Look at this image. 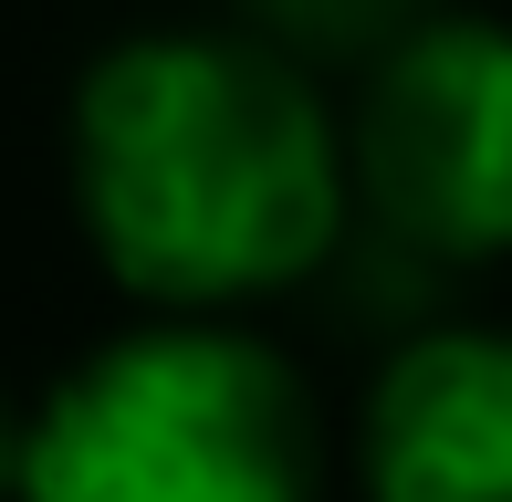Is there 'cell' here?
Masks as SVG:
<instances>
[{
	"label": "cell",
	"instance_id": "cell-5",
	"mask_svg": "<svg viewBox=\"0 0 512 502\" xmlns=\"http://www.w3.org/2000/svg\"><path fill=\"white\" fill-rule=\"evenodd\" d=\"M450 0H230V32H251L262 53H283L293 74H366L387 42H408L418 21H439Z\"/></svg>",
	"mask_w": 512,
	"mask_h": 502
},
{
	"label": "cell",
	"instance_id": "cell-6",
	"mask_svg": "<svg viewBox=\"0 0 512 502\" xmlns=\"http://www.w3.org/2000/svg\"><path fill=\"white\" fill-rule=\"evenodd\" d=\"M11 471H21V408L0 398V502H11Z\"/></svg>",
	"mask_w": 512,
	"mask_h": 502
},
{
	"label": "cell",
	"instance_id": "cell-4",
	"mask_svg": "<svg viewBox=\"0 0 512 502\" xmlns=\"http://www.w3.org/2000/svg\"><path fill=\"white\" fill-rule=\"evenodd\" d=\"M366 502H512V325H418L356 408Z\"/></svg>",
	"mask_w": 512,
	"mask_h": 502
},
{
	"label": "cell",
	"instance_id": "cell-2",
	"mask_svg": "<svg viewBox=\"0 0 512 502\" xmlns=\"http://www.w3.org/2000/svg\"><path fill=\"white\" fill-rule=\"evenodd\" d=\"M11 502H324V408L241 314H147L21 408Z\"/></svg>",
	"mask_w": 512,
	"mask_h": 502
},
{
	"label": "cell",
	"instance_id": "cell-1",
	"mask_svg": "<svg viewBox=\"0 0 512 502\" xmlns=\"http://www.w3.org/2000/svg\"><path fill=\"white\" fill-rule=\"evenodd\" d=\"M63 189L147 314H251L345 241V126L251 32H126L74 74Z\"/></svg>",
	"mask_w": 512,
	"mask_h": 502
},
{
	"label": "cell",
	"instance_id": "cell-3",
	"mask_svg": "<svg viewBox=\"0 0 512 502\" xmlns=\"http://www.w3.org/2000/svg\"><path fill=\"white\" fill-rule=\"evenodd\" d=\"M345 199L366 231L429 251L439 272L512 262V21L439 11L387 42L356 84Z\"/></svg>",
	"mask_w": 512,
	"mask_h": 502
}]
</instances>
